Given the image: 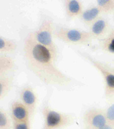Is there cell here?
I'll list each match as a JSON object with an SVG mask.
<instances>
[{"instance_id": "6da1fadb", "label": "cell", "mask_w": 114, "mask_h": 129, "mask_svg": "<svg viewBox=\"0 0 114 129\" xmlns=\"http://www.w3.org/2000/svg\"><path fill=\"white\" fill-rule=\"evenodd\" d=\"M23 51L29 69L43 83L61 87L71 83L72 79L56 67L52 53L35 40L32 32L25 37Z\"/></svg>"}, {"instance_id": "7a4b0ae2", "label": "cell", "mask_w": 114, "mask_h": 129, "mask_svg": "<svg viewBox=\"0 0 114 129\" xmlns=\"http://www.w3.org/2000/svg\"><path fill=\"white\" fill-rule=\"evenodd\" d=\"M54 23L53 18L50 16L43 14L41 17L38 28L32 32V33L37 42L50 50L56 61L58 55V49L54 41Z\"/></svg>"}, {"instance_id": "3957f363", "label": "cell", "mask_w": 114, "mask_h": 129, "mask_svg": "<svg viewBox=\"0 0 114 129\" xmlns=\"http://www.w3.org/2000/svg\"><path fill=\"white\" fill-rule=\"evenodd\" d=\"M41 110L44 120L41 129H64L73 124L75 120L71 114L51 109L47 102L43 104Z\"/></svg>"}, {"instance_id": "277c9868", "label": "cell", "mask_w": 114, "mask_h": 129, "mask_svg": "<svg viewBox=\"0 0 114 129\" xmlns=\"http://www.w3.org/2000/svg\"><path fill=\"white\" fill-rule=\"evenodd\" d=\"M54 36L66 43L88 45L92 47L93 38L89 31L58 26L55 27Z\"/></svg>"}, {"instance_id": "5b68a950", "label": "cell", "mask_w": 114, "mask_h": 129, "mask_svg": "<svg viewBox=\"0 0 114 129\" xmlns=\"http://www.w3.org/2000/svg\"><path fill=\"white\" fill-rule=\"evenodd\" d=\"M79 54L100 73L104 83V94L107 99H109L114 96V72L109 69L105 63L99 60L84 52H79Z\"/></svg>"}, {"instance_id": "8992f818", "label": "cell", "mask_w": 114, "mask_h": 129, "mask_svg": "<svg viewBox=\"0 0 114 129\" xmlns=\"http://www.w3.org/2000/svg\"><path fill=\"white\" fill-rule=\"evenodd\" d=\"M84 129H97L108 123L104 109L91 108L83 116Z\"/></svg>"}, {"instance_id": "52a82bcc", "label": "cell", "mask_w": 114, "mask_h": 129, "mask_svg": "<svg viewBox=\"0 0 114 129\" xmlns=\"http://www.w3.org/2000/svg\"><path fill=\"white\" fill-rule=\"evenodd\" d=\"M18 94L20 101L28 108L31 118L33 119L38 105V97L36 91L30 86H25L20 89Z\"/></svg>"}, {"instance_id": "ba28073f", "label": "cell", "mask_w": 114, "mask_h": 129, "mask_svg": "<svg viewBox=\"0 0 114 129\" xmlns=\"http://www.w3.org/2000/svg\"><path fill=\"white\" fill-rule=\"evenodd\" d=\"M10 115L13 122H30V112L20 100L12 102L10 106Z\"/></svg>"}, {"instance_id": "9c48e42d", "label": "cell", "mask_w": 114, "mask_h": 129, "mask_svg": "<svg viewBox=\"0 0 114 129\" xmlns=\"http://www.w3.org/2000/svg\"><path fill=\"white\" fill-rule=\"evenodd\" d=\"M108 20L101 16L90 25L89 32L93 39L100 40L104 37L109 30Z\"/></svg>"}, {"instance_id": "30bf717a", "label": "cell", "mask_w": 114, "mask_h": 129, "mask_svg": "<svg viewBox=\"0 0 114 129\" xmlns=\"http://www.w3.org/2000/svg\"><path fill=\"white\" fill-rule=\"evenodd\" d=\"M64 5L66 15L69 19L79 17L84 10L82 3L78 0H66Z\"/></svg>"}, {"instance_id": "8fae6325", "label": "cell", "mask_w": 114, "mask_h": 129, "mask_svg": "<svg viewBox=\"0 0 114 129\" xmlns=\"http://www.w3.org/2000/svg\"><path fill=\"white\" fill-rule=\"evenodd\" d=\"M102 14H103V11L100 8L95 5L84 9L79 18L84 24L90 26Z\"/></svg>"}, {"instance_id": "7c38bea8", "label": "cell", "mask_w": 114, "mask_h": 129, "mask_svg": "<svg viewBox=\"0 0 114 129\" xmlns=\"http://www.w3.org/2000/svg\"><path fill=\"white\" fill-rule=\"evenodd\" d=\"M15 60L7 54L0 55V76L8 75L16 69Z\"/></svg>"}, {"instance_id": "4fadbf2b", "label": "cell", "mask_w": 114, "mask_h": 129, "mask_svg": "<svg viewBox=\"0 0 114 129\" xmlns=\"http://www.w3.org/2000/svg\"><path fill=\"white\" fill-rule=\"evenodd\" d=\"M99 44L103 51L114 55V28H111L103 38L99 40Z\"/></svg>"}, {"instance_id": "5bb4252c", "label": "cell", "mask_w": 114, "mask_h": 129, "mask_svg": "<svg viewBox=\"0 0 114 129\" xmlns=\"http://www.w3.org/2000/svg\"><path fill=\"white\" fill-rule=\"evenodd\" d=\"M14 83L13 75L0 76V99L2 101L12 89Z\"/></svg>"}, {"instance_id": "9a60e30c", "label": "cell", "mask_w": 114, "mask_h": 129, "mask_svg": "<svg viewBox=\"0 0 114 129\" xmlns=\"http://www.w3.org/2000/svg\"><path fill=\"white\" fill-rule=\"evenodd\" d=\"M17 48V44L15 41L0 36V52L1 54L13 53Z\"/></svg>"}, {"instance_id": "2e32d148", "label": "cell", "mask_w": 114, "mask_h": 129, "mask_svg": "<svg viewBox=\"0 0 114 129\" xmlns=\"http://www.w3.org/2000/svg\"><path fill=\"white\" fill-rule=\"evenodd\" d=\"M0 129H13V122L10 113L3 108L0 109Z\"/></svg>"}, {"instance_id": "e0dca14e", "label": "cell", "mask_w": 114, "mask_h": 129, "mask_svg": "<svg viewBox=\"0 0 114 129\" xmlns=\"http://www.w3.org/2000/svg\"><path fill=\"white\" fill-rule=\"evenodd\" d=\"M96 5L100 8L103 13H114V0H98Z\"/></svg>"}, {"instance_id": "ac0fdd59", "label": "cell", "mask_w": 114, "mask_h": 129, "mask_svg": "<svg viewBox=\"0 0 114 129\" xmlns=\"http://www.w3.org/2000/svg\"><path fill=\"white\" fill-rule=\"evenodd\" d=\"M108 123L114 125V101L104 109Z\"/></svg>"}, {"instance_id": "d6986e66", "label": "cell", "mask_w": 114, "mask_h": 129, "mask_svg": "<svg viewBox=\"0 0 114 129\" xmlns=\"http://www.w3.org/2000/svg\"><path fill=\"white\" fill-rule=\"evenodd\" d=\"M13 129H31L30 122H13Z\"/></svg>"}, {"instance_id": "ffe728a7", "label": "cell", "mask_w": 114, "mask_h": 129, "mask_svg": "<svg viewBox=\"0 0 114 129\" xmlns=\"http://www.w3.org/2000/svg\"><path fill=\"white\" fill-rule=\"evenodd\" d=\"M97 129H114V125H113V124H109L108 123L105 124V125L101 127H99Z\"/></svg>"}, {"instance_id": "44dd1931", "label": "cell", "mask_w": 114, "mask_h": 129, "mask_svg": "<svg viewBox=\"0 0 114 129\" xmlns=\"http://www.w3.org/2000/svg\"><path fill=\"white\" fill-rule=\"evenodd\" d=\"M105 64H106V66L112 71H113L114 72V66H111V65H110V64H109L108 63H105Z\"/></svg>"}, {"instance_id": "7402d4cb", "label": "cell", "mask_w": 114, "mask_h": 129, "mask_svg": "<svg viewBox=\"0 0 114 129\" xmlns=\"http://www.w3.org/2000/svg\"><path fill=\"white\" fill-rule=\"evenodd\" d=\"M113 20H114V13H113Z\"/></svg>"}]
</instances>
